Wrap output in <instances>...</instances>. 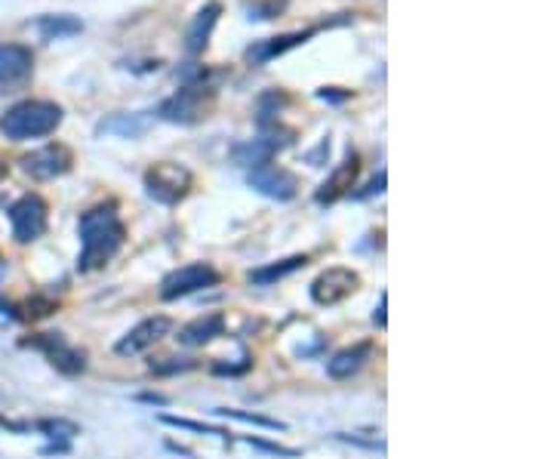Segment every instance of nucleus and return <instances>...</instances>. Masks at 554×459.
<instances>
[{"mask_svg":"<svg viewBox=\"0 0 554 459\" xmlns=\"http://www.w3.org/2000/svg\"><path fill=\"white\" fill-rule=\"evenodd\" d=\"M127 228L117 219L114 204H102L81 216V266L83 271L105 266L111 256L123 247Z\"/></svg>","mask_w":554,"mask_h":459,"instance_id":"obj_1","label":"nucleus"},{"mask_svg":"<svg viewBox=\"0 0 554 459\" xmlns=\"http://www.w3.org/2000/svg\"><path fill=\"white\" fill-rule=\"evenodd\" d=\"M62 123V108L46 99H28V102L13 105L10 111L0 118V130L6 139L22 142V139H37L53 133Z\"/></svg>","mask_w":554,"mask_h":459,"instance_id":"obj_2","label":"nucleus"},{"mask_svg":"<svg viewBox=\"0 0 554 459\" xmlns=\"http://www.w3.org/2000/svg\"><path fill=\"white\" fill-rule=\"evenodd\" d=\"M209 105H213V90L188 83L185 90H179L176 96H169L160 105V118L169 123H198L207 118Z\"/></svg>","mask_w":554,"mask_h":459,"instance_id":"obj_3","label":"nucleus"},{"mask_svg":"<svg viewBox=\"0 0 554 459\" xmlns=\"http://www.w3.org/2000/svg\"><path fill=\"white\" fill-rule=\"evenodd\" d=\"M145 189L160 204H179L191 189V173L179 163H154L145 173Z\"/></svg>","mask_w":554,"mask_h":459,"instance_id":"obj_4","label":"nucleus"},{"mask_svg":"<svg viewBox=\"0 0 554 459\" xmlns=\"http://www.w3.org/2000/svg\"><path fill=\"white\" fill-rule=\"evenodd\" d=\"M10 225H13V238L19 244L37 240L46 231V204L37 194H25L10 207Z\"/></svg>","mask_w":554,"mask_h":459,"instance_id":"obj_5","label":"nucleus"},{"mask_svg":"<svg viewBox=\"0 0 554 459\" xmlns=\"http://www.w3.org/2000/svg\"><path fill=\"white\" fill-rule=\"evenodd\" d=\"M219 284V271L207 262H194V266H182L173 275H167L163 281L160 296L163 299H176V296H188L194 290H204V287H216Z\"/></svg>","mask_w":554,"mask_h":459,"instance_id":"obj_6","label":"nucleus"},{"mask_svg":"<svg viewBox=\"0 0 554 459\" xmlns=\"http://www.w3.org/2000/svg\"><path fill=\"white\" fill-rule=\"evenodd\" d=\"M249 185L256 191H262L265 198H275V200H290L296 189H299V179H296L290 170L275 167V163H259V167L249 170Z\"/></svg>","mask_w":554,"mask_h":459,"instance_id":"obj_7","label":"nucleus"},{"mask_svg":"<svg viewBox=\"0 0 554 459\" xmlns=\"http://www.w3.org/2000/svg\"><path fill=\"white\" fill-rule=\"evenodd\" d=\"M357 290V275L351 268H326L314 284H311V296L317 306H335L345 296Z\"/></svg>","mask_w":554,"mask_h":459,"instance_id":"obj_8","label":"nucleus"},{"mask_svg":"<svg viewBox=\"0 0 554 459\" xmlns=\"http://www.w3.org/2000/svg\"><path fill=\"white\" fill-rule=\"evenodd\" d=\"M34 68V56L22 43H0V93L19 87Z\"/></svg>","mask_w":554,"mask_h":459,"instance_id":"obj_9","label":"nucleus"},{"mask_svg":"<svg viewBox=\"0 0 554 459\" xmlns=\"http://www.w3.org/2000/svg\"><path fill=\"white\" fill-rule=\"evenodd\" d=\"M169 330H173V321H169L167 315L145 317L142 324L132 327L127 336L117 342V355H139V352H145L148 345H154L158 339H163Z\"/></svg>","mask_w":554,"mask_h":459,"instance_id":"obj_10","label":"nucleus"},{"mask_svg":"<svg viewBox=\"0 0 554 459\" xmlns=\"http://www.w3.org/2000/svg\"><path fill=\"white\" fill-rule=\"evenodd\" d=\"M25 173L34 179H53L71 170V151L65 145H43V149L31 151L25 160Z\"/></svg>","mask_w":554,"mask_h":459,"instance_id":"obj_11","label":"nucleus"},{"mask_svg":"<svg viewBox=\"0 0 554 459\" xmlns=\"http://www.w3.org/2000/svg\"><path fill=\"white\" fill-rule=\"evenodd\" d=\"M34 345L43 348L46 357L53 361V367H59L62 373H68V376H74V373H81L83 367H87V357H83V352H77L74 345H68L59 333H46L43 339H34Z\"/></svg>","mask_w":554,"mask_h":459,"instance_id":"obj_12","label":"nucleus"},{"mask_svg":"<svg viewBox=\"0 0 554 459\" xmlns=\"http://www.w3.org/2000/svg\"><path fill=\"white\" fill-rule=\"evenodd\" d=\"M357 170H361V163H357V154L351 151L348 158L342 160V167L321 185V191H317V204H333V200H339L342 194H348V189L354 185V179H357Z\"/></svg>","mask_w":554,"mask_h":459,"instance_id":"obj_13","label":"nucleus"},{"mask_svg":"<svg viewBox=\"0 0 554 459\" xmlns=\"http://www.w3.org/2000/svg\"><path fill=\"white\" fill-rule=\"evenodd\" d=\"M308 37H311V31H296V34H284V37H268V41H259V43H253L247 50V62L262 65V62H268V59H275V56H284L286 50L305 43Z\"/></svg>","mask_w":554,"mask_h":459,"instance_id":"obj_14","label":"nucleus"},{"mask_svg":"<svg viewBox=\"0 0 554 459\" xmlns=\"http://www.w3.org/2000/svg\"><path fill=\"white\" fill-rule=\"evenodd\" d=\"M219 15H222V4L219 0H209V4H204V10H200L198 15H194V22H191V28H188V53H200L207 46V41H209V34H213V28H216V22H219Z\"/></svg>","mask_w":554,"mask_h":459,"instance_id":"obj_15","label":"nucleus"},{"mask_svg":"<svg viewBox=\"0 0 554 459\" xmlns=\"http://www.w3.org/2000/svg\"><path fill=\"white\" fill-rule=\"evenodd\" d=\"M222 330H225V317L219 311H213V315H204V317H198V321H191L188 327H182L179 342H182V345H207L209 339L222 336Z\"/></svg>","mask_w":554,"mask_h":459,"instance_id":"obj_16","label":"nucleus"},{"mask_svg":"<svg viewBox=\"0 0 554 459\" xmlns=\"http://www.w3.org/2000/svg\"><path fill=\"white\" fill-rule=\"evenodd\" d=\"M370 355H373V342H357V345H351V348H345V352H339L330 361V376L333 379H345V376H351V373H357L363 367L366 361H370Z\"/></svg>","mask_w":554,"mask_h":459,"instance_id":"obj_17","label":"nucleus"},{"mask_svg":"<svg viewBox=\"0 0 554 459\" xmlns=\"http://www.w3.org/2000/svg\"><path fill=\"white\" fill-rule=\"evenodd\" d=\"M34 28L41 31L46 41H59V37H71L83 31V22L74 19V15H41L34 22Z\"/></svg>","mask_w":554,"mask_h":459,"instance_id":"obj_18","label":"nucleus"},{"mask_svg":"<svg viewBox=\"0 0 554 459\" xmlns=\"http://www.w3.org/2000/svg\"><path fill=\"white\" fill-rule=\"evenodd\" d=\"M275 149H277L275 139H253L249 145L234 149V158H237V163H244V167H259V163H268L271 160Z\"/></svg>","mask_w":554,"mask_h":459,"instance_id":"obj_19","label":"nucleus"},{"mask_svg":"<svg viewBox=\"0 0 554 459\" xmlns=\"http://www.w3.org/2000/svg\"><path fill=\"white\" fill-rule=\"evenodd\" d=\"M305 262H308V256H290V259L277 262V266H268V268L253 271V275H249V281H253V284H271V281H280V278H286L290 271L302 268Z\"/></svg>","mask_w":554,"mask_h":459,"instance_id":"obj_20","label":"nucleus"},{"mask_svg":"<svg viewBox=\"0 0 554 459\" xmlns=\"http://www.w3.org/2000/svg\"><path fill=\"white\" fill-rule=\"evenodd\" d=\"M145 127H148L145 118H127V114H117V118L99 123V133H120V136L132 139V136L145 133Z\"/></svg>","mask_w":554,"mask_h":459,"instance_id":"obj_21","label":"nucleus"},{"mask_svg":"<svg viewBox=\"0 0 554 459\" xmlns=\"http://www.w3.org/2000/svg\"><path fill=\"white\" fill-rule=\"evenodd\" d=\"M277 10H280L277 0H268V4H253V6H247L249 19H271V15H277Z\"/></svg>","mask_w":554,"mask_h":459,"instance_id":"obj_22","label":"nucleus"},{"mask_svg":"<svg viewBox=\"0 0 554 459\" xmlns=\"http://www.w3.org/2000/svg\"><path fill=\"white\" fill-rule=\"evenodd\" d=\"M317 96H321V99H330V102H345V99L351 96V93L345 90V93H335V90H321V93H317Z\"/></svg>","mask_w":554,"mask_h":459,"instance_id":"obj_23","label":"nucleus"},{"mask_svg":"<svg viewBox=\"0 0 554 459\" xmlns=\"http://www.w3.org/2000/svg\"><path fill=\"white\" fill-rule=\"evenodd\" d=\"M4 173H6V170H4V167H0V176H4Z\"/></svg>","mask_w":554,"mask_h":459,"instance_id":"obj_24","label":"nucleus"}]
</instances>
